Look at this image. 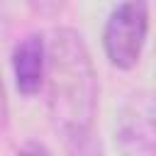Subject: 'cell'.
<instances>
[{"label": "cell", "instance_id": "4", "mask_svg": "<svg viewBox=\"0 0 156 156\" xmlns=\"http://www.w3.org/2000/svg\"><path fill=\"white\" fill-rule=\"evenodd\" d=\"M12 71L17 90L27 98L37 95L46 78V41L39 32L27 34L12 51Z\"/></svg>", "mask_w": 156, "mask_h": 156}, {"label": "cell", "instance_id": "1", "mask_svg": "<svg viewBox=\"0 0 156 156\" xmlns=\"http://www.w3.org/2000/svg\"><path fill=\"white\" fill-rule=\"evenodd\" d=\"M46 107L66 141L93 134L98 115V76L90 51L76 29L61 27L46 41Z\"/></svg>", "mask_w": 156, "mask_h": 156}, {"label": "cell", "instance_id": "6", "mask_svg": "<svg viewBox=\"0 0 156 156\" xmlns=\"http://www.w3.org/2000/svg\"><path fill=\"white\" fill-rule=\"evenodd\" d=\"M37 15H44V17H54V15H58L63 7H66V2L68 0H24Z\"/></svg>", "mask_w": 156, "mask_h": 156}, {"label": "cell", "instance_id": "2", "mask_svg": "<svg viewBox=\"0 0 156 156\" xmlns=\"http://www.w3.org/2000/svg\"><path fill=\"white\" fill-rule=\"evenodd\" d=\"M146 32H149V2L146 0L117 2L102 32V46L107 61L119 71L134 68L141 58Z\"/></svg>", "mask_w": 156, "mask_h": 156}, {"label": "cell", "instance_id": "5", "mask_svg": "<svg viewBox=\"0 0 156 156\" xmlns=\"http://www.w3.org/2000/svg\"><path fill=\"white\" fill-rule=\"evenodd\" d=\"M66 144H68L71 156H102V151H100V141H95L93 134L80 136V139H73V141H66Z\"/></svg>", "mask_w": 156, "mask_h": 156}, {"label": "cell", "instance_id": "8", "mask_svg": "<svg viewBox=\"0 0 156 156\" xmlns=\"http://www.w3.org/2000/svg\"><path fill=\"white\" fill-rule=\"evenodd\" d=\"M7 117H10V107H7V95H5V83L0 78V134L7 127Z\"/></svg>", "mask_w": 156, "mask_h": 156}, {"label": "cell", "instance_id": "7", "mask_svg": "<svg viewBox=\"0 0 156 156\" xmlns=\"http://www.w3.org/2000/svg\"><path fill=\"white\" fill-rule=\"evenodd\" d=\"M17 156H51V151H49L44 144L29 141V144H24V146L17 151Z\"/></svg>", "mask_w": 156, "mask_h": 156}, {"label": "cell", "instance_id": "3", "mask_svg": "<svg viewBox=\"0 0 156 156\" xmlns=\"http://www.w3.org/2000/svg\"><path fill=\"white\" fill-rule=\"evenodd\" d=\"M115 141L122 156H156V105L146 93H134L122 102Z\"/></svg>", "mask_w": 156, "mask_h": 156}]
</instances>
